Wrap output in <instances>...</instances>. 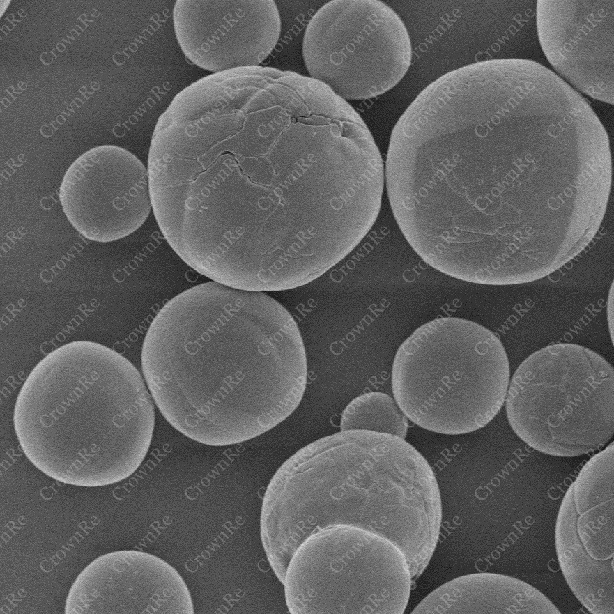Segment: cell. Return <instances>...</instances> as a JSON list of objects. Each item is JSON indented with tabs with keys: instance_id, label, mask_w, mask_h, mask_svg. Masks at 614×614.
Returning <instances> with one entry per match:
<instances>
[{
	"instance_id": "30bf717a",
	"label": "cell",
	"mask_w": 614,
	"mask_h": 614,
	"mask_svg": "<svg viewBox=\"0 0 614 614\" xmlns=\"http://www.w3.org/2000/svg\"><path fill=\"white\" fill-rule=\"evenodd\" d=\"M194 613L190 590L176 569L135 550L93 560L75 578L65 603L66 614Z\"/></svg>"
},
{
	"instance_id": "3957f363",
	"label": "cell",
	"mask_w": 614,
	"mask_h": 614,
	"mask_svg": "<svg viewBox=\"0 0 614 614\" xmlns=\"http://www.w3.org/2000/svg\"><path fill=\"white\" fill-rule=\"evenodd\" d=\"M308 512L332 511V526H354L393 543L413 579L428 565L442 520L438 484L404 438L367 430L315 440L300 479Z\"/></svg>"
},
{
	"instance_id": "ba28073f",
	"label": "cell",
	"mask_w": 614,
	"mask_h": 614,
	"mask_svg": "<svg viewBox=\"0 0 614 614\" xmlns=\"http://www.w3.org/2000/svg\"><path fill=\"white\" fill-rule=\"evenodd\" d=\"M59 197L71 225L99 243L135 233L152 210L147 167L116 145L98 146L79 156L66 170Z\"/></svg>"
},
{
	"instance_id": "5b68a950",
	"label": "cell",
	"mask_w": 614,
	"mask_h": 614,
	"mask_svg": "<svg viewBox=\"0 0 614 614\" xmlns=\"http://www.w3.org/2000/svg\"><path fill=\"white\" fill-rule=\"evenodd\" d=\"M505 403L509 426L529 447L555 456L588 454L613 436V368L585 346L551 344L518 367Z\"/></svg>"
},
{
	"instance_id": "7c38bea8",
	"label": "cell",
	"mask_w": 614,
	"mask_h": 614,
	"mask_svg": "<svg viewBox=\"0 0 614 614\" xmlns=\"http://www.w3.org/2000/svg\"><path fill=\"white\" fill-rule=\"evenodd\" d=\"M416 613L557 614L558 607L532 585L496 573H475L454 578L428 594Z\"/></svg>"
},
{
	"instance_id": "e0dca14e",
	"label": "cell",
	"mask_w": 614,
	"mask_h": 614,
	"mask_svg": "<svg viewBox=\"0 0 614 614\" xmlns=\"http://www.w3.org/2000/svg\"><path fill=\"white\" fill-rule=\"evenodd\" d=\"M40 59V61L43 62V63L45 64V65H49V64L52 63V62L53 61L52 55H50L47 52L42 53Z\"/></svg>"
},
{
	"instance_id": "277c9868",
	"label": "cell",
	"mask_w": 614,
	"mask_h": 614,
	"mask_svg": "<svg viewBox=\"0 0 614 614\" xmlns=\"http://www.w3.org/2000/svg\"><path fill=\"white\" fill-rule=\"evenodd\" d=\"M391 378L407 418L431 432L461 435L484 427L500 411L510 368L494 332L448 316L427 322L402 342Z\"/></svg>"
},
{
	"instance_id": "9a60e30c",
	"label": "cell",
	"mask_w": 614,
	"mask_h": 614,
	"mask_svg": "<svg viewBox=\"0 0 614 614\" xmlns=\"http://www.w3.org/2000/svg\"><path fill=\"white\" fill-rule=\"evenodd\" d=\"M408 419L388 394L369 392L351 400L344 409L341 431L367 430L405 438Z\"/></svg>"
},
{
	"instance_id": "8fae6325",
	"label": "cell",
	"mask_w": 614,
	"mask_h": 614,
	"mask_svg": "<svg viewBox=\"0 0 614 614\" xmlns=\"http://www.w3.org/2000/svg\"><path fill=\"white\" fill-rule=\"evenodd\" d=\"M536 30L542 52L573 89L614 100L613 1H537Z\"/></svg>"
},
{
	"instance_id": "5bb4252c",
	"label": "cell",
	"mask_w": 614,
	"mask_h": 614,
	"mask_svg": "<svg viewBox=\"0 0 614 614\" xmlns=\"http://www.w3.org/2000/svg\"><path fill=\"white\" fill-rule=\"evenodd\" d=\"M555 537L562 574L577 599L594 614H613V562L592 558L582 544L569 488L558 510Z\"/></svg>"
},
{
	"instance_id": "2e32d148",
	"label": "cell",
	"mask_w": 614,
	"mask_h": 614,
	"mask_svg": "<svg viewBox=\"0 0 614 614\" xmlns=\"http://www.w3.org/2000/svg\"><path fill=\"white\" fill-rule=\"evenodd\" d=\"M607 318H608V330L610 331V335L611 337V340L613 341V284H611L610 291L608 293V302H607Z\"/></svg>"
},
{
	"instance_id": "4fadbf2b",
	"label": "cell",
	"mask_w": 614,
	"mask_h": 614,
	"mask_svg": "<svg viewBox=\"0 0 614 614\" xmlns=\"http://www.w3.org/2000/svg\"><path fill=\"white\" fill-rule=\"evenodd\" d=\"M576 528L594 559L613 562L614 447L609 443L589 459L569 486Z\"/></svg>"
},
{
	"instance_id": "9c48e42d",
	"label": "cell",
	"mask_w": 614,
	"mask_h": 614,
	"mask_svg": "<svg viewBox=\"0 0 614 614\" xmlns=\"http://www.w3.org/2000/svg\"><path fill=\"white\" fill-rule=\"evenodd\" d=\"M172 24L183 54L215 73L259 66L282 31L274 1H186L174 3Z\"/></svg>"
},
{
	"instance_id": "6da1fadb",
	"label": "cell",
	"mask_w": 614,
	"mask_h": 614,
	"mask_svg": "<svg viewBox=\"0 0 614 614\" xmlns=\"http://www.w3.org/2000/svg\"><path fill=\"white\" fill-rule=\"evenodd\" d=\"M141 370L178 431L224 446L285 420L303 397L307 361L291 313L265 292L213 281L169 300L143 340Z\"/></svg>"
},
{
	"instance_id": "ac0fdd59",
	"label": "cell",
	"mask_w": 614,
	"mask_h": 614,
	"mask_svg": "<svg viewBox=\"0 0 614 614\" xmlns=\"http://www.w3.org/2000/svg\"><path fill=\"white\" fill-rule=\"evenodd\" d=\"M589 176H590V175H589V174H588V172H586L585 171H584L583 172V176H584L585 178H588Z\"/></svg>"
},
{
	"instance_id": "52a82bcc",
	"label": "cell",
	"mask_w": 614,
	"mask_h": 614,
	"mask_svg": "<svg viewBox=\"0 0 614 614\" xmlns=\"http://www.w3.org/2000/svg\"><path fill=\"white\" fill-rule=\"evenodd\" d=\"M309 77L341 98L385 93L406 75L412 58L408 31L380 1H331L312 15L302 39Z\"/></svg>"
},
{
	"instance_id": "7a4b0ae2",
	"label": "cell",
	"mask_w": 614,
	"mask_h": 614,
	"mask_svg": "<svg viewBox=\"0 0 614 614\" xmlns=\"http://www.w3.org/2000/svg\"><path fill=\"white\" fill-rule=\"evenodd\" d=\"M13 424L23 453L40 471L70 485L102 486L130 477L144 460L154 401L128 359L103 344L74 341L31 370Z\"/></svg>"
},
{
	"instance_id": "8992f818",
	"label": "cell",
	"mask_w": 614,
	"mask_h": 614,
	"mask_svg": "<svg viewBox=\"0 0 614 614\" xmlns=\"http://www.w3.org/2000/svg\"><path fill=\"white\" fill-rule=\"evenodd\" d=\"M289 564L286 586L296 612H404L412 578L404 555L390 541L354 526L318 530Z\"/></svg>"
}]
</instances>
